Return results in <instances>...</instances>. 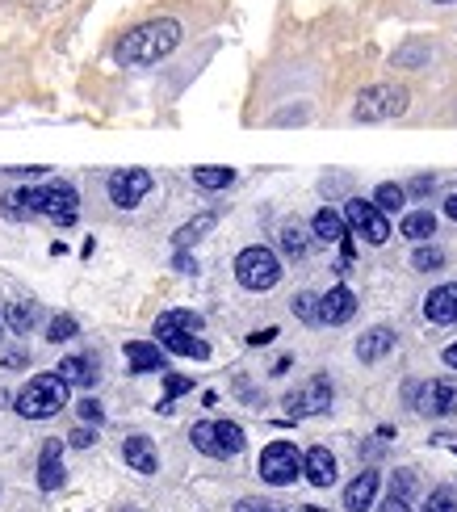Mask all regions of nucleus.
I'll use <instances>...</instances> for the list:
<instances>
[{
  "mask_svg": "<svg viewBox=\"0 0 457 512\" xmlns=\"http://www.w3.org/2000/svg\"><path fill=\"white\" fill-rule=\"evenodd\" d=\"M235 277L244 290H273L281 282V261L273 256V248H244L235 256Z\"/></svg>",
  "mask_w": 457,
  "mask_h": 512,
  "instance_id": "nucleus-8",
  "label": "nucleus"
},
{
  "mask_svg": "<svg viewBox=\"0 0 457 512\" xmlns=\"http://www.w3.org/2000/svg\"><path fill=\"white\" fill-rule=\"evenodd\" d=\"M432 231H437V219H432L428 210H416V215L403 219V236H407V240H428Z\"/></svg>",
  "mask_w": 457,
  "mask_h": 512,
  "instance_id": "nucleus-25",
  "label": "nucleus"
},
{
  "mask_svg": "<svg viewBox=\"0 0 457 512\" xmlns=\"http://www.w3.org/2000/svg\"><path fill=\"white\" fill-rule=\"evenodd\" d=\"M0 366H5V370H26L30 366L26 345H0Z\"/></svg>",
  "mask_w": 457,
  "mask_h": 512,
  "instance_id": "nucleus-31",
  "label": "nucleus"
},
{
  "mask_svg": "<svg viewBox=\"0 0 457 512\" xmlns=\"http://www.w3.org/2000/svg\"><path fill=\"white\" fill-rule=\"evenodd\" d=\"M302 466H307V458L298 454V445L273 441V445H265V454H260V479L273 487H290L302 475Z\"/></svg>",
  "mask_w": 457,
  "mask_h": 512,
  "instance_id": "nucleus-9",
  "label": "nucleus"
},
{
  "mask_svg": "<svg viewBox=\"0 0 457 512\" xmlns=\"http://www.w3.org/2000/svg\"><path fill=\"white\" fill-rule=\"evenodd\" d=\"M189 387H193V382H189L185 374H168V378H164V403H160V412L168 416V412H172V399H181Z\"/></svg>",
  "mask_w": 457,
  "mask_h": 512,
  "instance_id": "nucleus-29",
  "label": "nucleus"
},
{
  "mask_svg": "<svg viewBox=\"0 0 457 512\" xmlns=\"http://www.w3.org/2000/svg\"><path fill=\"white\" fill-rule=\"evenodd\" d=\"M390 492L403 496V500H411V492H416V475H411V471H399L395 483H390Z\"/></svg>",
  "mask_w": 457,
  "mask_h": 512,
  "instance_id": "nucleus-35",
  "label": "nucleus"
},
{
  "mask_svg": "<svg viewBox=\"0 0 457 512\" xmlns=\"http://www.w3.org/2000/svg\"><path fill=\"white\" fill-rule=\"evenodd\" d=\"M172 269H181V273H198V265H193V256H189V252H177V256H172Z\"/></svg>",
  "mask_w": 457,
  "mask_h": 512,
  "instance_id": "nucleus-40",
  "label": "nucleus"
},
{
  "mask_svg": "<svg viewBox=\"0 0 457 512\" xmlns=\"http://www.w3.org/2000/svg\"><path fill=\"white\" fill-rule=\"evenodd\" d=\"M59 374L63 378H68V387H93V382H97V361L93 357H63L59 361Z\"/></svg>",
  "mask_w": 457,
  "mask_h": 512,
  "instance_id": "nucleus-21",
  "label": "nucleus"
},
{
  "mask_svg": "<svg viewBox=\"0 0 457 512\" xmlns=\"http://www.w3.org/2000/svg\"><path fill=\"white\" fill-rule=\"evenodd\" d=\"M445 265V252L441 248H416V256H411V269H420V273H432V269H441Z\"/></svg>",
  "mask_w": 457,
  "mask_h": 512,
  "instance_id": "nucleus-30",
  "label": "nucleus"
},
{
  "mask_svg": "<svg viewBox=\"0 0 457 512\" xmlns=\"http://www.w3.org/2000/svg\"><path fill=\"white\" fill-rule=\"evenodd\" d=\"M441 5H449V0H441Z\"/></svg>",
  "mask_w": 457,
  "mask_h": 512,
  "instance_id": "nucleus-46",
  "label": "nucleus"
},
{
  "mask_svg": "<svg viewBox=\"0 0 457 512\" xmlns=\"http://www.w3.org/2000/svg\"><path fill=\"white\" fill-rule=\"evenodd\" d=\"M407 89L403 84H369L361 89L357 105H353V118L357 122H386V118H399L407 114Z\"/></svg>",
  "mask_w": 457,
  "mask_h": 512,
  "instance_id": "nucleus-6",
  "label": "nucleus"
},
{
  "mask_svg": "<svg viewBox=\"0 0 457 512\" xmlns=\"http://www.w3.org/2000/svg\"><path fill=\"white\" fill-rule=\"evenodd\" d=\"M403 202H407V194H403V185H395V181H386V185H378L374 189V206L378 210H403Z\"/></svg>",
  "mask_w": 457,
  "mask_h": 512,
  "instance_id": "nucleus-27",
  "label": "nucleus"
},
{
  "mask_svg": "<svg viewBox=\"0 0 457 512\" xmlns=\"http://www.w3.org/2000/svg\"><path fill=\"white\" fill-rule=\"evenodd\" d=\"M235 512H286V508H273V504H265V500H239Z\"/></svg>",
  "mask_w": 457,
  "mask_h": 512,
  "instance_id": "nucleus-39",
  "label": "nucleus"
},
{
  "mask_svg": "<svg viewBox=\"0 0 457 512\" xmlns=\"http://www.w3.org/2000/svg\"><path fill=\"white\" fill-rule=\"evenodd\" d=\"M378 487H382V475L378 471H361L353 483L344 487V508L348 512H369V504L378 500Z\"/></svg>",
  "mask_w": 457,
  "mask_h": 512,
  "instance_id": "nucleus-16",
  "label": "nucleus"
},
{
  "mask_svg": "<svg viewBox=\"0 0 457 512\" xmlns=\"http://www.w3.org/2000/svg\"><path fill=\"white\" fill-rule=\"evenodd\" d=\"M5 215L13 219H51L59 227H72L80 219V198L68 181H47L34 189H17V194L5 198Z\"/></svg>",
  "mask_w": 457,
  "mask_h": 512,
  "instance_id": "nucleus-1",
  "label": "nucleus"
},
{
  "mask_svg": "<svg viewBox=\"0 0 457 512\" xmlns=\"http://www.w3.org/2000/svg\"><path fill=\"white\" fill-rule=\"evenodd\" d=\"M76 332H80V324H76L72 315H55L51 324H47V340H51V345H63V340H72Z\"/></svg>",
  "mask_w": 457,
  "mask_h": 512,
  "instance_id": "nucleus-28",
  "label": "nucleus"
},
{
  "mask_svg": "<svg viewBox=\"0 0 457 512\" xmlns=\"http://www.w3.org/2000/svg\"><path fill=\"white\" fill-rule=\"evenodd\" d=\"M63 403H68V378L63 374H38L17 391L13 408L26 420H51V416L63 412Z\"/></svg>",
  "mask_w": 457,
  "mask_h": 512,
  "instance_id": "nucleus-4",
  "label": "nucleus"
},
{
  "mask_svg": "<svg viewBox=\"0 0 457 512\" xmlns=\"http://www.w3.org/2000/svg\"><path fill=\"white\" fill-rule=\"evenodd\" d=\"M302 475H307L315 487H332L336 483V458H332V450H323V445L307 450V466H302Z\"/></svg>",
  "mask_w": 457,
  "mask_h": 512,
  "instance_id": "nucleus-20",
  "label": "nucleus"
},
{
  "mask_svg": "<svg viewBox=\"0 0 457 512\" xmlns=\"http://www.w3.org/2000/svg\"><path fill=\"white\" fill-rule=\"evenodd\" d=\"M344 223L365 236L369 244H386L390 240V223H386V210H378L374 202H361V198H348L344 206Z\"/></svg>",
  "mask_w": 457,
  "mask_h": 512,
  "instance_id": "nucleus-10",
  "label": "nucleus"
},
{
  "mask_svg": "<svg viewBox=\"0 0 457 512\" xmlns=\"http://www.w3.org/2000/svg\"><path fill=\"white\" fill-rule=\"evenodd\" d=\"M0 319H5V328H9L13 336H26V332H34V324H38V303H9Z\"/></svg>",
  "mask_w": 457,
  "mask_h": 512,
  "instance_id": "nucleus-23",
  "label": "nucleus"
},
{
  "mask_svg": "<svg viewBox=\"0 0 457 512\" xmlns=\"http://www.w3.org/2000/svg\"><path fill=\"white\" fill-rule=\"evenodd\" d=\"M424 315L432 319V324H457V282L432 290L424 298Z\"/></svg>",
  "mask_w": 457,
  "mask_h": 512,
  "instance_id": "nucleus-17",
  "label": "nucleus"
},
{
  "mask_svg": "<svg viewBox=\"0 0 457 512\" xmlns=\"http://www.w3.org/2000/svg\"><path fill=\"white\" fill-rule=\"evenodd\" d=\"M63 483H68V471H63V441L51 437L38 458V492H59Z\"/></svg>",
  "mask_w": 457,
  "mask_h": 512,
  "instance_id": "nucleus-13",
  "label": "nucleus"
},
{
  "mask_svg": "<svg viewBox=\"0 0 457 512\" xmlns=\"http://www.w3.org/2000/svg\"><path fill=\"white\" fill-rule=\"evenodd\" d=\"M68 441L76 445V450H89V445L97 441V433L89 429V424H84V429H72V433H68Z\"/></svg>",
  "mask_w": 457,
  "mask_h": 512,
  "instance_id": "nucleus-37",
  "label": "nucleus"
},
{
  "mask_svg": "<svg viewBox=\"0 0 457 512\" xmlns=\"http://www.w3.org/2000/svg\"><path fill=\"white\" fill-rule=\"evenodd\" d=\"M378 512H411V500H403V496L390 492V496L378 504Z\"/></svg>",
  "mask_w": 457,
  "mask_h": 512,
  "instance_id": "nucleus-38",
  "label": "nucleus"
},
{
  "mask_svg": "<svg viewBox=\"0 0 457 512\" xmlns=\"http://www.w3.org/2000/svg\"><path fill=\"white\" fill-rule=\"evenodd\" d=\"M424 512H457V492H453V487H437V492L428 496Z\"/></svg>",
  "mask_w": 457,
  "mask_h": 512,
  "instance_id": "nucleus-33",
  "label": "nucleus"
},
{
  "mask_svg": "<svg viewBox=\"0 0 457 512\" xmlns=\"http://www.w3.org/2000/svg\"><path fill=\"white\" fill-rule=\"evenodd\" d=\"M403 395L420 416H457V378H432V382H407Z\"/></svg>",
  "mask_w": 457,
  "mask_h": 512,
  "instance_id": "nucleus-7",
  "label": "nucleus"
},
{
  "mask_svg": "<svg viewBox=\"0 0 457 512\" xmlns=\"http://www.w3.org/2000/svg\"><path fill=\"white\" fill-rule=\"evenodd\" d=\"M311 236L323 240V244L344 240V215H340V210H332V206H323L319 215L311 219Z\"/></svg>",
  "mask_w": 457,
  "mask_h": 512,
  "instance_id": "nucleus-22",
  "label": "nucleus"
},
{
  "mask_svg": "<svg viewBox=\"0 0 457 512\" xmlns=\"http://www.w3.org/2000/svg\"><path fill=\"white\" fill-rule=\"evenodd\" d=\"M273 336H277V328H260V332H252V336H248V345H269Z\"/></svg>",
  "mask_w": 457,
  "mask_h": 512,
  "instance_id": "nucleus-41",
  "label": "nucleus"
},
{
  "mask_svg": "<svg viewBox=\"0 0 457 512\" xmlns=\"http://www.w3.org/2000/svg\"><path fill=\"white\" fill-rule=\"evenodd\" d=\"M294 315L302 324H319V298L315 294H294Z\"/></svg>",
  "mask_w": 457,
  "mask_h": 512,
  "instance_id": "nucleus-32",
  "label": "nucleus"
},
{
  "mask_svg": "<svg viewBox=\"0 0 457 512\" xmlns=\"http://www.w3.org/2000/svg\"><path fill=\"white\" fill-rule=\"evenodd\" d=\"M214 219H219V215H198V219H189V223L177 231V236H172V244H177V252H189L193 244H198V240L206 236V231L214 227Z\"/></svg>",
  "mask_w": 457,
  "mask_h": 512,
  "instance_id": "nucleus-24",
  "label": "nucleus"
},
{
  "mask_svg": "<svg viewBox=\"0 0 457 512\" xmlns=\"http://www.w3.org/2000/svg\"><path fill=\"white\" fill-rule=\"evenodd\" d=\"M286 408H290V416H319V412H328L332 408V382L323 374H315L307 387L286 399Z\"/></svg>",
  "mask_w": 457,
  "mask_h": 512,
  "instance_id": "nucleus-12",
  "label": "nucleus"
},
{
  "mask_svg": "<svg viewBox=\"0 0 457 512\" xmlns=\"http://www.w3.org/2000/svg\"><path fill=\"white\" fill-rule=\"evenodd\" d=\"M76 408H80V416H84V420H89V424L105 420V408H101V403H97V399H80V403H76Z\"/></svg>",
  "mask_w": 457,
  "mask_h": 512,
  "instance_id": "nucleus-36",
  "label": "nucleus"
},
{
  "mask_svg": "<svg viewBox=\"0 0 457 512\" xmlns=\"http://www.w3.org/2000/svg\"><path fill=\"white\" fill-rule=\"evenodd\" d=\"M193 181H198L202 189H227L235 181V168H223V164H214V168H198L193 173Z\"/></svg>",
  "mask_w": 457,
  "mask_h": 512,
  "instance_id": "nucleus-26",
  "label": "nucleus"
},
{
  "mask_svg": "<svg viewBox=\"0 0 457 512\" xmlns=\"http://www.w3.org/2000/svg\"><path fill=\"white\" fill-rule=\"evenodd\" d=\"M13 399H17V395H9V391H0V412H5V408H13Z\"/></svg>",
  "mask_w": 457,
  "mask_h": 512,
  "instance_id": "nucleus-45",
  "label": "nucleus"
},
{
  "mask_svg": "<svg viewBox=\"0 0 457 512\" xmlns=\"http://www.w3.org/2000/svg\"><path fill=\"white\" fill-rule=\"evenodd\" d=\"M395 328H369L357 336V357L365 361V366H374V361H382L390 349H395Z\"/></svg>",
  "mask_w": 457,
  "mask_h": 512,
  "instance_id": "nucleus-18",
  "label": "nucleus"
},
{
  "mask_svg": "<svg viewBox=\"0 0 457 512\" xmlns=\"http://www.w3.org/2000/svg\"><path fill=\"white\" fill-rule=\"evenodd\" d=\"M126 361H130V370H135V374L164 370V353H160V345H151V340H130V345H126Z\"/></svg>",
  "mask_w": 457,
  "mask_h": 512,
  "instance_id": "nucleus-19",
  "label": "nucleus"
},
{
  "mask_svg": "<svg viewBox=\"0 0 457 512\" xmlns=\"http://www.w3.org/2000/svg\"><path fill=\"white\" fill-rule=\"evenodd\" d=\"M177 47H181V26L160 17V21H143V26L122 34L118 47H114V59L122 63V68H147V63H160Z\"/></svg>",
  "mask_w": 457,
  "mask_h": 512,
  "instance_id": "nucleus-2",
  "label": "nucleus"
},
{
  "mask_svg": "<svg viewBox=\"0 0 457 512\" xmlns=\"http://www.w3.org/2000/svg\"><path fill=\"white\" fill-rule=\"evenodd\" d=\"M432 189V177H420V181H411V194H428Z\"/></svg>",
  "mask_w": 457,
  "mask_h": 512,
  "instance_id": "nucleus-43",
  "label": "nucleus"
},
{
  "mask_svg": "<svg viewBox=\"0 0 457 512\" xmlns=\"http://www.w3.org/2000/svg\"><path fill=\"white\" fill-rule=\"evenodd\" d=\"M445 215H449V219H453V223H457V189H453V194H449V198H445Z\"/></svg>",
  "mask_w": 457,
  "mask_h": 512,
  "instance_id": "nucleus-42",
  "label": "nucleus"
},
{
  "mask_svg": "<svg viewBox=\"0 0 457 512\" xmlns=\"http://www.w3.org/2000/svg\"><path fill=\"white\" fill-rule=\"evenodd\" d=\"M198 332H202V315H193V311H164L156 319L160 349L177 353V357H193V361H206L210 357V345H206Z\"/></svg>",
  "mask_w": 457,
  "mask_h": 512,
  "instance_id": "nucleus-3",
  "label": "nucleus"
},
{
  "mask_svg": "<svg viewBox=\"0 0 457 512\" xmlns=\"http://www.w3.org/2000/svg\"><path fill=\"white\" fill-rule=\"evenodd\" d=\"M189 441H193V450L206 458H231L248 445L244 429H239L235 420H198L189 429Z\"/></svg>",
  "mask_w": 457,
  "mask_h": 512,
  "instance_id": "nucleus-5",
  "label": "nucleus"
},
{
  "mask_svg": "<svg viewBox=\"0 0 457 512\" xmlns=\"http://www.w3.org/2000/svg\"><path fill=\"white\" fill-rule=\"evenodd\" d=\"M353 315H357V294L348 290V286H336V290H328V294L319 298V324L340 328V324H348Z\"/></svg>",
  "mask_w": 457,
  "mask_h": 512,
  "instance_id": "nucleus-14",
  "label": "nucleus"
},
{
  "mask_svg": "<svg viewBox=\"0 0 457 512\" xmlns=\"http://www.w3.org/2000/svg\"><path fill=\"white\" fill-rule=\"evenodd\" d=\"M281 244H286L290 256H307V231H302L298 223H290L286 231H281Z\"/></svg>",
  "mask_w": 457,
  "mask_h": 512,
  "instance_id": "nucleus-34",
  "label": "nucleus"
},
{
  "mask_svg": "<svg viewBox=\"0 0 457 512\" xmlns=\"http://www.w3.org/2000/svg\"><path fill=\"white\" fill-rule=\"evenodd\" d=\"M151 194V173L147 168H118L110 177V202L118 210H135Z\"/></svg>",
  "mask_w": 457,
  "mask_h": 512,
  "instance_id": "nucleus-11",
  "label": "nucleus"
},
{
  "mask_svg": "<svg viewBox=\"0 0 457 512\" xmlns=\"http://www.w3.org/2000/svg\"><path fill=\"white\" fill-rule=\"evenodd\" d=\"M122 458H126L130 471H139V475H156V471H160V454H156V445H151V437H143V433L126 437Z\"/></svg>",
  "mask_w": 457,
  "mask_h": 512,
  "instance_id": "nucleus-15",
  "label": "nucleus"
},
{
  "mask_svg": "<svg viewBox=\"0 0 457 512\" xmlns=\"http://www.w3.org/2000/svg\"><path fill=\"white\" fill-rule=\"evenodd\" d=\"M445 366H449V370H457V340H453V345L445 349Z\"/></svg>",
  "mask_w": 457,
  "mask_h": 512,
  "instance_id": "nucleus-44",
  "label": "nucleus"
}]
</instances>
